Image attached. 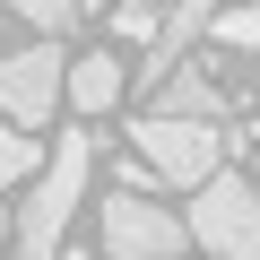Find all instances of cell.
<instances>
[{
  "instance_id": "6da1fadb",
  "label": "cell",
  "mask_w": 260,
  "mask_h": 260,
  "mask_svg": "<svg viewBox=\"0 0 260 260\" xmlns=\"http://www.w3.org/2000/svg\"><path fill=\"white\" fill-rule=\"evenodd\" d=\"M95 148H104V139H95L87 121L52 139V156H44V174H35L26 208H18V260H61V243H70V217H78V200H87V174H95Z\"/></svg>"
},
{
  "instance_id": "7a4b0ae2",
  "label": "cell",
  "mask_w": 260,
  "mask_h": 260,
  "mask_svg": "<svg viewBox=\"0 0 260 260\" xmlns=\"http://www.w3.org/2000/svg\"><path fill=\"white\" fill-rule=\"evenodd\" d=\"M130 148H139L174 191H200V182H217L225 174V121H182V113H148L139 130H130Z\"/></svg>"
},
{
  "instance_id": "3957f363",
  "label": "cell",
  "mask_w": 260,
  "mask_h": 260,
  "mask_svg": "<svg viewBox=\"0 0 260 260\" xmlns=\"http://www.w3.org/2000/svg\"><path fill=\"white\" fill-rule=\"evenodd\" d=\"M61 104H70V52H61V35H35V44L0 52V113L18 130H44Z\"/></svg>"
},
{
  "instance_id": "277c9868",
  "label": "cell",
  "mask_w": 260,
  "mask_h": 260,
  "mask_svg": "<svg viewBox=\"0 0 260 260\" xmlns=\"http://www.w3.org/2000/svg\"><path fill=\"white\" fill-rule=\"evenodd\" d=\"M95 251L104 260H182L191 251V217H174V208H156L139 191H113L95 208Z\"/></svg>"
},
{
  "instance_id": "5b68a950",
  "label": "cell",
  "mask_w": 260,
  "mask_h": 260,
  "mask_svg": "<svg viewBox=\"0 0 260 260\" xmlns=\"http://www.w3.org/2000/svg\"><path fill=\"white\" fill-rule=\"evenodd\" d=\"M182 217H191V243H200V251H217V260H260V182L217 174V182L191 191Z\"/></svg>"
},
{
  "instance_id": "8992f818",
  "label": "cell",
  "mask_w": 260,
  "mask_h": 260,
  "mask_svg": "<svg viewBox=\"0 0 260 260\" xmlns=\"http://www.w3.org/2000/svg\"><path fill=\"white\" fill-rule=\"evenodd\" d=\"M208 26H217V0H165V26H156V44H148V61H139V87H165Z\"/></svg>"
},
{
  "instance_id": "52a82bcc",
  "label": "cell",
  "mask_w": 260,
  "mask_h": 260,
  "mask_svg": "<svg viewBox=\"0 0 260 260\" xmlns=\"http://www.w3.org/2000/svg\"><path fill=\"white\" fill-rule=\"evenodd\" d=\"M121 87H130L121 52H78V61H70V104H78L87 121H104V113L121 104Z\"/></svg>"
},
{
  "instance_id": "ba28073f",
  "label": "cell",
  "mask_w": 260,
  "mask_h": 260,
  "mask_svg": "<svg viewBox=\"0 0 260 260\" xmlns=\"http://www.w3.org/2000/svg\"><path fill=\"white\" fill-rule=\"evenodd\" d=\"M156 113H182V121H225V87L208 78V70H174L165 87H156Z\"/></svg>"
},
{
  "instance_id": "9c48e42d",
  "label": "cell",
  "mask_w": 260,
  "mask_h": 260,
  "mask_svg": "<svg viewBox=\"0 0 260 260\" xmlns=\"http://www.w3.org/2000/svg\"><path fill=\"white\" fill-rule=\"evenodd\" d=\"M44 156H52V148L35 139V130H18L9 113H0V182H35V174H44Z\"/></svg>"
},
{
  "instance_id": "30bf717a",
  "label": "cell",
  "mask_w": 260,
  "mask_h": 260,
  "mask_svg": "<svg viewBox=\"0 0 260 260\" xmlns=\"http://www.w3.org/2000/svg\"><path fill=\"white\" fill-rule=\"evenodd\" d=\"M225 52H260V0H234V9H217V26H208Z\"/></svg>"
},
{
  "instance_id": "8fae6325",
  "label": "cell",
  "mask_w": 260,
  "mask_h": 260,
  "mask_svg": "<svg viewBox=\"0 0 260 260\" xmlns=\"http://www.w3.org/2000/svg\"><path fill=\"white\" fill-rule=\"evenodd\" d=\"M9 9H18L35 35H70V26L87 18V0H9Z\"/></svg>"
},
{
  "instance_id": "7c38bea8",
  "label": "cell",
  "mask_w": 260,
  "mask_h": 260,
  "mask_svg": "<svg viewBox=\"0 0 260 260\" xmlns=\"http://www.w3.org/2000/svg\"><path fill=\"white\" fill-rule=\"evenodd\" d=\"M234 148H243V156H260V121H251V130H243V139H234Z\"/></svg>"
},
{
  "instance_id": "4fadbf2b",
  "label": "cell",
  "mask_w": 260,
  "mask_h": 260,
  "mask_svg": "<svg viewBox=\"0 0 260 260\" xmlns=\"http://www.w3.org/2000/svg\"><path fill=\"white\" fill-rule=\"evenodd\" d=\"M9 18H18V9H9V0H0V35H9Z\"/></svg>"
},
{
  "instance_id": "5bb4252c",
  "label": "cell",
  "mask_w": 260,
  "mask_h": 260,
  "mask_svg": "<svg viewBox=\"0 0 260 260\" xmlns=\"http://www.w3.org/2000/svg\"><path fill=\"white\" fill-rule=\"evenodd\" d=\"M61 260H104V251H61Z\"/></svg>"
},
{
  "instance_id": "9a60e30c",
  "label": "cell",
  "mask_w": 260,
  "mask_h": 260,
  "mask_svg": "<svg viewBox=\"0 0 260 260\" xmlns=\"http://www.w3.org/2000/svg\"><path fill=\"white\" fill-rule=\"evenodd\" d=\"M0 243H9V208H0Z\"/></svg>"
},
{
  "instance_id": "2e32d148",
  "label": "cell",
  "mask_w": 260,
  "mask_h": 260,
  "mask_svg": "<svg viewBox=\"0 0 260 260\" xmlns=\"http://www.w3.org/2000/svg\"><path fill=\"white\" fill-rule=\"evenodd\" d=\"M87 9H113V0H87Z\"/></svg>"
}]
</instances>
